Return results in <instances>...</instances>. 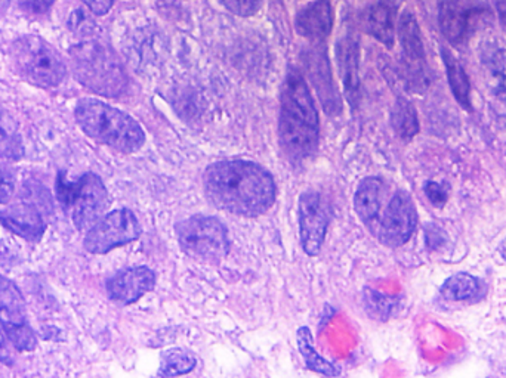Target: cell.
<instances>
[{
	"label": "cell",
	"instance_id": "26",
	"mask_svg": "<svg viewBox=\"0 0 506 378\" xmlns=\"http://www.w3.org/2000/svg\"><path fill=\"white\" fill-rule=\"evenodd\" d=\"M196 356L190 350L175 349L164 350L160 356L159 378H173L189 374L196 368Z\"/></svg>",
	"mask_w": 506,
	"mask_h": 378
},
{
	"label": "cell",
	"instance_id": "11",
	"mask_svg": "<svg viewBox=\"0 0 506 378\" xmlns=\"http://www.w3.org/2000/svg\"><path fill=\"white\" fill-rule=\"evenodd\" d=\"M331 206L322 194L306 191L299 198V233L302 249L308 256H317L322 251L331 222Z\"/></svg>",
	"mask_w": 506,
	"mask_h": 378
},
{
	"label": "cell",
	"instance_id": "27",
	"mask_svg": "<svg viewBox=\"0 0 506 378\" xmlns=\"http://www.w3.org/2000/svg\"><path fill=\"white\" fill-rule=\"evenodd\" d=\"M444 299L452 300V302H460V300L473 299L474 295L480 293V281L473 275L466 272H459L443 284V287L439 290Z\"/></svg>",
	"mask_w": 506,
	"mask_h": 378
},
{
	"label": "cell",
	"instance_id": "5",
	"mask_svg": "<svg viewBox=\"0 0 506 378\" xmlns=\"http://www.w3.org/2000/svg\"><path fill=\"white\" fill-rule=\"evenodd\" d=\"M9 61L22 79L40 88H54L66 75L61 55L39 36L15 40L9 49Z\"/></svg>",
	"mask_w": 506,
	"mask_h": 378
},
{
	"label": "cell",
	"instance_id": "21",
	"mask_svg": "<svg viewBox=\"0 0 506 378\" xmlns=\"http://www.w3.org/2000/svg\"><path fill=\"white\" fill-rule=\"evenodd\" d=\"M0 324L15 349L20 352H31L36 349L38 340L27 324L24 313L0 309Z\"/></svg>",
	"mask_w": 506,
	"mask_h": 378
},
{
	"label": "cell",
	"instance_id": "18",
	"mask_svg": "<svg viewBox=\"0 0 506 378\" xmlns=\"http://www.w3.org/2000/svg\"><path fill=\"white\" fill-rule=\"evenodd\" d=\"M395 13H397L395 0H377L364 11L361 17L366 33L370 34L386 48H393L395 39Z\"/></svg>",
	"mask_w": 506,
	"mask_h": 378
},
{
	"label": "cell",
	"instance_id": "25",
	"mask_svg": "<svg viewBox=\"0 0 506 378\" xmlns=\"http://www.w3.org/2000/svg\"><path fill=\"white\" fill-rule=\"evenodd\" d=\"M24 155L22 137L13 116L0 109V157L20 160Z\"/></svg>",
	"mask_w": 506,
	"mask_h": 378
},
{
	"label": "cell",
	"instance_id": "14",
	"mask_svg": "<svg viewBox=\"0 0 506 378\" xmlns=\"http://www.w3.org/2000/svg\"><path fill=\"white\" fill-rule=\"evenodd\" d=\"M336 58H338L339 75L342 79L343 91L352 110H356L360 102V75H359V61H360V48L356 39L343 38L336 46Z\"/></svg>",
	"mask_w": 506,
	"mask_h": 378
},
{
	"label": "cell",
	"instance_id": "15",
	"mask_svg": "<svg viewBox=\"0 0 506 378\" xmlns=\"http://www.w3.org/2000/svg\"><path fill=\"white\" fill-rule=\"evenodd\" d=\"M306 68H308L314 88L317 91L318 98L322 101L323 107L326 110L327 114H331V116L341 114L342 104L339 100L338 89H336L333 79H332L326 52H323V50L310 52L306 57Z\"/></svg>",
	"mask_w": 506,
	"mask_h": 378
},
{
	"label": "cell",
	"instance_id": "29",
	"mask_svg": "<svg viewBox=\"0 0 506 378\" xmlns=\"http://www.w3.org/2000/svg\"><path fill=\"white\" fill-rule=\"evenodd\" d=\"M0 309L24 313V299L15 284L0 275Z\"/></svg>",
	"mask_w": 506,
	"mask_h": 378
},
{
	"label": "cell",
	"instance_id": "9",
	"mask_svg": "<svg viewBox=\"0 0 506 378\" xmlns=\"http://www.w3.org/2000/svg\"><path fill=\"white\" fill-rule=\"evenodd\" d=\"M418 224V215L409 192L398 189L386 206V212L377 221V233L379 242L386 247H402L413 235Z\"/></svg>",
	"mask_w": 506,
	"mask_h": 378
},
{
	"label": "cell",
	"instance_id": "39",
	"mask_svg": "<svg viewBox=\"0 0 506 378\" xmlns=\"http://www.w3.org/2000/svg\"><path fill=\"white\" fill-rule=\"evenodd\" d=\"M9 2H11V0H0V13L8 8Z\"/></svg>",
	"mask_w": 506,
	"mask_h": 378
},
{
	"label": "cell",
	"instance_id": "32",
	"mask_svg": "<svg viewBox=\"0 0 506 378\" xmlns=\"http://www.w3.org/2000/svg\"><path fill=\"white\" fill-rule=\"evenodd\" d=\"M446 233L434 224H428L425 228V242L430 249H439L446 242Z\"/></svg>",
	"mask_w": 506,
	"mask_h": 378
},
{
	"label": "cell",
	"instance_id": "1",
	"mask_svg": "<svg viewBox=\"0 0 506 378\" xmlns=\"http://www.w3.org/2000/svg\"><path fill=\"white\" fill-rule=\"evenodd\" d=\"M203 188L215 207L237 216H261L276 203L277 188L271 173L244 160L210 164L203 175Z\"/></svg>",
	"mask_w": 506,
	"mask_h": 378
},
{
	"label": "cell",
	"instance_id": "10",
	"mask_svg": "<svg viewBox=\"0 0 506 378\" xmlns=\"http://www.w3.org/2000/svg\"><path fill=\"white\" fill-rule=\"evenodd\" d=\"M485 13L487 9L477 0H441L439 6V30L452 45H465L477 31Z\"/></svg>",
	"mask_w": 506,
	"mask_h": 378
},
{
	"label": "cell",
	"instance_id": "3",
	"mask_svg": "<svg viewBox=\"0 0 506 378\" xmlns=\"http://www.w3.org/2000/svg\"><path fill=\"white\" fill-rule=\"evenodd\" d=\"M75 116L80 129L89 137L125 154L138 151L146 142V134L138 121L101 101H80Z\"/></svg>",
	"mask_w": 506,
	"mask_h": 378
},
{
	"label": "cell",
	"instance_id": "12",
	"mask_svg": "<svg viewBox=\"0 0 506 378\" xmlns=\"http://www.w3.org/2000/svg\"><path fill=\"white\" fill-rule=\"evenodd\" d=\"M398 39L402 45L403 63L410 84L416 89L423 88L428 82L425 71V45L418 20L409 11L403 13L398 22Z\"/></svg>",
	"mask_w": 506,
	"mask_h": 378
},
{
	"label": "cell",
	"instance_id": "33",
	"mask_svg": "<svg viewBox=\"0 0 506 378\" xmlns=\"http://www.w3.org/2000/svg\"><path fill=\"white\" fill-rule=\"evenodd\" d=\"M13 188H15V182H13L11 171L2 169L0 171V203H6V201L11 200Z\"/></svg>",
	"mask_w": 506,
	"mask_h": 378
},
{
	"label": "cell",
	"instance_id": "8",
	"mask_svg": "<svg viewBox=\"0 0 506 378\" xmlns=\"http://www.w3.org/2000/svg\"><path fill=\"white\" fill-rule=\"evenodd\" d=\"M143 229L134 213L128 208L114 210L101 217L84 238V249L89 253L105 254L121 245L135 242Z\"/></svg>",
	"mask_w": 506,
	"mask_h": 378
},
{
	"label": "cell",
	"instance_id": "16",
	"mask_svg": "<svg viewBox=\"0 0 506 378\" xmlns=\"http://www.w3.org/2000/svg\"><path fill=\"white\" fill-rule=\"evenodd\" d=\"M0 224L11 233L29 242L40 240L47 229L38 208L27 203L13 204L11 207L0 210Z\"/></svg>",
	"mask_w": 506,
	"mask_h": 378
},
{
	"label": "cell",
	"instance_id": "35",
	"mask_svg": "<svg viewBox=\"0 0 506 378\" xmlns=\"http://www.w3.org/2000/svg\"><path fill=\"white\" fill-rule=\"evenodd\" d=\"M55 0H24L25 8L34 13H47Z\"/></svg>",
	"mask_w": 506,
	"mask_h": 378
},
{
	"label": "cell",
	"instance_id": "38",
	"mask_svg": "<svg viewBox=\"0 0 506 378\" xmlns=\"http://www.w3.org/2000/svg\"><path fill=\"white\" fill-rule=\"evenodd\" d=\"M499 253H501V256L506 260V240L502 244L499 245Z\"/></svg>",
	"mask_w": 506,
	"mask_h": 378
},
{
	"label": "cell",
	"instance_id": "28",
	"mask_svg": "<svg viewBox=\"0 0 506 378\" xmlns=\"http://www.w3.org/2000/svg\"><path fill=\"white\" fill-rule=\"evenodd\" d=\"M398 300L394 297L377 293L375 290L364 291V306L368 315L377 320L386 321L393 312L397 309Z\"/></svg>",
	"mask_w": 506,
	"mask_h": 378
},
{
	"label": "cell",
	"instance_id": "30",
	"mask_svg": "<svg viewBox=\"0 0 506 378\" xmlns=\"http://www.w3.org/2000/svg\"><path fill=\"white\" fill-rule=\"evenodd\" d=\"M230 13L239 17H252L260 11L262 0H221Z\"/></svg>",
	"mask_w": 506,
	"mask_h": 378
},
{
	"label": "cell",
	"instance_id": "22",
	"mask_svg": "<svg viewBox=\"0 0 506 378\" xmlns=\"http://www.w3.org/2000/svg\"><path fill=\"white\" fill-rule=\"evenodd\" d=\"M313 343V334L308 327H301L297 330V349L306 361V368L318 374L326 375V377H338L341 370L338 366L326 361L324 357L320 356Z\"/></svg>",
	"mask_w": 506,
	"mask_h": 378
},
{
	"label": "cell",
	"instance_id": "34",
	"mask_svg": "<svg viewBox=\"0 0 506 378\" xmlns=\"http://www.w3.org/2000/svg\"><path fill=\"white\" fill-rule=\"evenodd\" d=\"M89 9L91 13H95V15H105L109 13L110 9L113 8L114 2L116 0H82Z\"/></svg>",
	"mask_w": 506,
	"mask_h": 378
},
{
	"label": "cell",
	"instance_id": "17",
	"mask_svg": "<svg viewBox=\"0 0 506 378\" xmlns=\"http://www.w3.org/2000/svg\"><path fill=\"white\" fill-rule=\"evenodd\" d=\"M297 34L310 39L313 42H322L331 34L333 27V13L329 0H315L306 4L297 13L295 20Z\"/></svg>",
	"mask_w": 506,
	"mask_h": 378
},
{
	"label": "cell",
	"instance_id": "6",
	"mask_svg": "<svg viewBox=\"0 0 506 378\" xmlns=\"http://www.w3.org/2000/svg\"><path fill=\"white\" fill-rule=\"evenodd\" d=\"M57 197L79 231L93 228L109 207V194L100 176L86 173L77 180L57 178Z\"/></svg>",
	"mask_w": 506,
	"mask_h": 378
},
{
	"label": "cell",
	"instance_id": "23",
	"mask_svg": "<svg viewBox=\"0 0 506 378\" xmlns=\"http://www.w3.org/2000/svg\"><path fill=\"white\" fill-rule=\"evenodd\" d=\"M483 67L494 93L506 100V50L501 46H489L483 52Z\"/></svg>",
	"mask_w": 506,
	"mask_h": 378
},
{
	"label": "cell",
	"instance_id": "36",
	"mask_svg": "<svg viewBox=\"0 0 506 378\" xmlns=\"http://www.w3.org/2000/svg\"><path fill=\"white\" fill-rule=\"evenodd\" d=\"M0 361L11 364V355H9L8 346H6V341H4V333H2V331H0Z\"/></svg>",
	"mask_w": 506,
	"mask_h": 378
},
{
	"label": "cell",
	"instance_id": "19",
	"mask_svg": "<svg viewBox=\"0 0 506 378\" xmlns=\"http://www.w3.org/2000/svg\"><path fill=\"white\" fill-rule=\"evenodd\" d=\"M384 182L379 178H366L361 180L354 196V208L368 228H377L381 217Z\"/></svg>",
	"mask_w": 506,
	"mask_h": 378
},
{
	"label": "cell",
	"instance_id": "20",
	"mask_svg": "<svg viewBox=\"0 0 506 378\" xmlns=\"http://www.w3.org/2000/svg\"><path fill=\"white\" fill-rule=\"evenodd\" d=\"M441 58H443L446 75H448V86L452 89L453 96L457 104L466 111H473V101H471V80H469L464 66L457 63L455 55L448 49L441 48Z\"/></svg>",
	"mask_w": 506,
	"mask_h": 378
},
{
	"label": "cell",
	"instance_id": "2",
	"mask_svg": "<svg viewBox=\"0 0 506 378\" xmlns=\"http://www.w3.org/2000/svg\"><path fill=\"white\" fill-rule=\"evenodd\" d=\"M320 121L313 96L301 73L289 71L280 98L279 137L281 150L292 162H304L315 154Z\"/></svg>",
	"mask_w": 506,
	"mask_h": 378
},
{
	"label": "cell",
	"instance_id": "7",
	"mask_svg": "<svg viewBox=\"0 0 506 378\" xmlns=\"http://www.w3.org/2000/svg\"><path fill=\"white\" fill-rule=\"evenodd\" d=\"M182 251L199 260H221L230 251V235L219 219L196 215L176 224Z\"/></svg>",
	"mask_w": 506,
	"mask_h": 378
},
{
	"label": "cell",
	"instance_id": "13",
	"mask_svg": "<svg viewBox=\"0 0 506 378\" xmlns=\"http://www.w3.org/2000/svg\"><path fill=\"white\" fill-rule=\"evenodd\" d=\"M155 286V274L150 268L138 267L121 270L107 283L110 299L120 304L138 302L146 293Z\"/></svg>",
	"mask_w": 506,
	"mask_h": 378
},
{
	"label": "cell",
	"instance_id": "24",
	"mask_svg": "<svg viewBox=\"0 0 506 378\" xmlns=\"http://www.w3.org/2000/svg\"><path fill=\"white\" fill-rule=\"evenodd\" d=\"M391 126L403 141H412L419 134V117L414 105L406 98H398L391 110Z\"/></svg>",
	"mask_w": 506,
	"mask_h": 378
},
{
	"label": "cell",
	"instance_id": "4",
	"mask_svg": "<svg viewBox=\"0 0 506 378\" xmlns=\"http://www.w3.org/2000/svg\"><path fill=\"white\" fill-rule=\"evenodd\" d=\"M73 75L80 84L98 95L116 98L126 91L128 75L110 46L84 42L70 50Z\"/></svg>",
	"mask_w": 506,
	"mask_h": 378
},
{
	"label": "cell",
	"instance_id": "37",
	"mask_svg": "<svg viewBox=\"0 0 506 378\" xmlns=\"http://www.w3.org/2000/svg\"><path fill=\"white\" fill-rule=\"evenodd\" d=\"M496 9H498L499 22L503 25V29L506 30V0H498Z\"/></svg>",
	"mask_w": 506,
	"mask_h": 378
},
{
	"label": "cell",
	"instance_id": "31",
	"mask_svg": "<svg viewBox=\"0 0 506 378\" xmlns=\"http://www.w3.org/2000/svg\"><path fill=\"white\" fill-rule=\"evenodd\" d=\"M425 194H427L428 200L431 201L437 207H443L444 204L448 203V188L441 185V183L430 180V182H427V185H425Z\"/></svg>",
	"mask_w": 506,
	"mask_h": 378
}]
</instances>
